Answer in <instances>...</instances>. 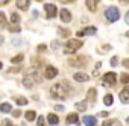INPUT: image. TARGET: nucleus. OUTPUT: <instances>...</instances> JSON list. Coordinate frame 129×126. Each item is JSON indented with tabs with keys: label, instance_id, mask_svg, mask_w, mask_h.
Listing matches in <instances>:
<instances>
[{
	"label": "nucleus",
	"instance_id": "f257e3e1",
	"mask_svg": "<svg viewBox=\"0 0 129 126\" xmlns=\"http://www.w3.org/2000/svg\"><path fill=\"white\" fill-rule=\"evenodd\" d=\"M70 91H72V88L67 85V82H58V84L52 85V88H50V94H52V97L59 99V100H64V99L70 97V96H72Z\"/></svg>",
	"mask_w": 129,
	"mask_h": 126
},
{
	"label": "nucleus",
	"instance_id": "f03ea898",
	"mask_svg": "<svg viewBox=\"0 0 129 126\" xmlns=\"http://www.w3.org/2000/svg\"><path fill=\"white\" fill-rule=\"evenodd\" d=\"M82 46H84V43H82L81 40H78V38L69 40V41L66 43V46H64V53H66V55H73V53H76Z\"/></svg>",
	"mask_w": 129,
	"mask_h": 126
},
{
	"label": "nucleus",
	"instance_id": "7ed1b4c3",
	"mask_svg": "<svg viewBox=\"0 0 129 126\" xmlns=\"http://www.w3.org/2000/svg\"><path fill=\"white\" fill-rule=\"evenodd\" d=\"M105 17H106V20H108L109 23L117 21L118 17H120V11H118V8H117V6H109V8L105 11Z\"/></svg>",
	"mask_w": 129,
	"mask_h": 126
},
{
	"label": "nucleus",
	"instance_id": "20e7f679",
	"mask_svg": "<svg viewBox=\"0 0 129 126\" xmlns=\"http://www.w3.org/2000/svg\"><path fill=\"white\" fill-rule=\"evenodd\" d=\"M85 58L84 56H72V58H69V64L72 66V67H84L85 66Z\"/></svg>",
	"mask_w": 129,
	"mask_h": 126
},
{
	"label": "nucleus",
	"instance_id": "39448f33",
	"mask_svg": "<svg viewBox=\"0 0 129 126\" xmlns=\"http://www.w3.org/2000/svg\"><path fill=\"white\" fill-rule=\"evenodd\" d=\"M103 85H114L115 82H117V75L114 73V72H109V73H105L103 75Z\"/></svg>",
	"mask_w": 129,
	"mask_h": 126
},
{
	"label": "nucleus",
	"instance_id": "423d86ee",
	"mask_svg": "<svg viewBox=\"0 0 129 126\" xmlns=\"http://www.w3.org/2000/svg\"><path fill=\"white\" fill-rule=\"evenodd\" d=\"M44 11H46V17L50 20L53 17H56V6L52 5V3H46L44 5Z\"/></svg>",
	"mask_w": 129,
	"mask_h": 126
},
{
	"label": "nucleus",
	"instance_id": "0eeeda50",
	"mask_svg": "<svg viewBox=\"0 0 129 126\" xmlns=\"http://www.w3.org/2000/svg\"><path fill=\"white\" fill-rule=\"evenodd\" d=\"M96 32H97V29L94 26H88V27L81 29L79 32H76V35H78V38H82V37H87V35H94Z\"/></svg>",
	"mask_w": 129,
	"mask_h": 126
},
{
	"label": "nucleus",
	"instance_id": "6e6552de",
	"mask_svg": "<svg viewBox=\"0 0 129 126\" xmlns=\"http://www.w3.org/2000/svg\"><path fill=\"white\" fill-rule=\"evenodd\" d=\"M56 75H58V69H56V67L47 66V67L44 69V78H46V79H53V78H56Z\"/></svg>",
	"mask_w": 129,
	"mask_h": 126
},
{
	"label": "nucleus",
	"instance_id": "1a4fd4ad",
	"mask_svg": "<svg viewBox=\"0 0 129 126\" xmlns=\"http://www.w3.org/2000/svg\"><path fill=\"white\" fill-rule=\"evenodd\" d=\"M35 84H37V81H35V78L29 73V75H26L24 78H23V85L26 87V88H32V87H35Z\"/></svg>",
	"mask_w": 129,
	"mask_h": 126
},
{
	"label": "nucleus",
	"instance_id": "9d476101",
	"mask_svg": "<svg viewBox=\"0 0 129 126\" xmlns=\"http://www.w3.org/2000/svg\"><path fill=\"white\" fill-rule=\"evenodd\" d=\"M59 17H61V21L62 23H70L72 21V14H70L69 9H61Z\"/></svg>",
	"mask_w": 129,
	"mask_h": 126
},
{
	"label": "nucleus",
	"instance_id": "9b49d317",
	"mask_svg": "<svg viewBox=\"0 0 129 126\" xmlns=\"http://www.w3.org/2000/svg\"><path fill=\"white\" fill-rule=\"evenodd\" d=\"M73 79L78 81V82H88L90 81V76L87 73H84V72H78V73H75Z\"/></svg>",
	"mask_w": 129,
	"mask_h": 126
},
{
	"label": "nucleus",
	"instance_id": "f8f14e48",
	"mask_svg": "<svg viewBox=\"0 0 129 126\" xmlns=\"http://www.w3.org/2000/svg\"><path fill=\"white\" fill-rule=\"evenodd\" d=\"M118 97H120L121 103H129V87H124V88L120 91Z\"/></svg>",
	"mask_w": 129,
	"mask_h": 126
},
{
	"label": "nucleus",
	"instance_id": "ddd939ff",
	"mask_svg": "<svg viewBox=\"0 0 129 126\" xmlns=\"http://www.w3.org/2000/svg\"><path fill=\"white\" fill-rule=\"evenodd\" d=\"M66 121H67V124H75V123H79V115H78L76 112H70V114L67 115Z\"/></svg>",
	"mask_w": 129,
	"mask_h": 126
},
{
	"label": "nucleus",
	"instance_id": "4468645a",
	"mask_svg": "<svg viewBox=\"0 0 129 126\" xmlns=\"http://www.w3.org/2000/svg\"><path fill=\"white\" fill-rule=\"evenodd\" d=\"M96 99H97V90L96 88H90L88 90V93H87V100L88 102H96Z\"/></svg>",
	"mask_w": 129,
	"mask_h": 126
},
{
	"label": "nucleus",
	"instance_id": "2eb2a0df",
	"mask_svg": "<svg viewBox=\"0 0 129 126\" xmlns=\"http://www.w3.org/2000/svg\"><path fill=\"white\" fill-rule=\"evenodd\" d=\"M30 5V0H17V8H20L21 11H27Z\"/></svg>",
	"mask_w": 129,
	"mask_h": 126
},
{
	"label": "nucleus",
	"instance_id": "dca6fc26",
	"mask_svg": "<svg viewBox=\"0 0 129 126\" xmlns=\"http://www.w3.org/2000/svg\"><path fill=\"white\" fill-rule=\"evenodd\" d=\"M85 5H87V8L90 9V11H96L97 9V5H99V0H85Z\"/></svg>",
	"mask_w": 129,
	"mask_h": 126
},
{
	"label": "nucleus",
	"instance_id": "f3484780",
	"mask_svg": "<svg viewBox=\"0 0 129 126\" xmlns=\"http://www.w3.org/2000/svg\"><path fill=\"white\" fill-rule=\"evenodd\" d=\"M84 124H87V126H96L97 120L93 115H87V117H84Z\"/></svg>",
	"mask_w": 129,
	"mask_h": 126
},
{
	"label": "nucleus",
	"instance_id": "a211bd4d",
	"mask_svg": "<svg viewBox=\"0 0 129 126\" xmlns=\"http://www.w3.org/2000/svg\"><path fill=\"white\" fill-rule=\"evenodd\" d=\"M47 121H49V124L55 126V124H58V123H59V118H58V115H56V114L50 112V114L47 115Z\"/></svg>",
	"mask_w": 129,
	"mask_h": 126
},
{
	"label": "nucleus",
	"instance_id": "6ab92c4d",
	"mask_svg": "<svg viewBox=\"0 0 129 126\" xmlns=\"http://www.w3.org/2000/svg\"><path fill=\"white\" fill-rule=\"evenodd\" d=\"M0 111H2L3 114H8V112H12V106L8 103V102H5V103H2L0 105Z\"/></svg>",
	"mask_w": 129,
	"mask_h": 126
},
{
	"label": "nucleus",
	"instance_id": "aec40b11",
	"mask_svg": "<svg viewBox=\"0 0 129 126\" xmlns=\"http://www.w3.org/2000/svg\"><path fill=\"white\" fill-rule=\"evenodd\" d=\"M24 117H26V120H27V121H32V120H35V118H37V112H35V111H26Z\"/></svg>",
	"mask_w": 129,
	"mask_h": 126
},
{
	"label": "nucleus",
	"instance_id": "412c9836",
	"mask_svg": "<svg viewBox=\"0 0 129 126\" xmlns=\"http://www.w3.org/2000/svg\"><path fill=\"white\" fill-rule=\"evenodd\" d=\"M23 59H24L23 55H15L14 58H11V62H12V64H21Z\"/></svg>",
	"mask_w": 129,
	"mask_h": 126
},
{
	"label": "nucleus",
	"instance_id": "4be33fe9",
	"mask_svg": "<svg viewBox=\"0 0 129 126\" xmlns=\"http://www.w3.org/2000/svg\"><path fill=\"white\" fill-rule=\"evenodd\" d=\"M15 102H17L20 106L27 105V99H26V97H23V96H17V97H15Z\"/></svg>",
	"mask_w": 129,
	"mask_h": 126
},
{
	"label": "nucleus",
	"instance_id": "5701e85b",
	"mask_svg": "<svg viewBox=\"0 0 129 126\" xmlns=\"http://www.w3.org/2000/svg\"><path fill=\"white\" fill-rule=\"evenodd\" d=\"M6 26H8V23H6V17H5V14H3V12H0V27L5 29Z\"/></svg>",
	"mask_w": 129,
	"mask_h": 126
},
{
	"label": "nucleus",
	"instance_id": "b1692460",
	"mask_svg": "<svg viewBox=\"0 0 129 126\" xmlns=\"http://www.w3.org/2000/svg\"><path fill=\"white\" fill-rule=\"evenodd\" d=\"M58 32H59V35H61V37H64V38H67V37H70V30H69V29H64V27H59V29H58Z\"/></svg>",
	"mask_w": 129,
	"mask_h": 126
},
{
	"label": "nucleus",
	"instance_id": "393cba45",
	"mask_svg": "<svg viewBox=\"0 0 129 126\" xmlns=\"http://www.w3.org/2000/svg\"><path fill=\"white\" fill-rule=\"evenodd\" d=\"M112 102H114L112 94H106V96L103 97V103H105V105H112Z\"/></svg>",
	"mask_w": 129,
	"mask_h": 126
},
{
	"label": "nucleus",
	"instance_id": "a878e982",
	"mask_svg": "<svg viewBox=\"0 0 129 126\" xmlns=\"http://www.w3.org/2000/svg\"><path fill=\"white\" fill-rule=\"evenodd\" d=\"M75 106H76L78 111H85V109H87V102H78Z\"/></svg>",
	"mask_w": 129,
	"mask_h": 126
},
{
	"label": "nucleus",
	"instance_id": "bb28decb",
	"mask_svg": "<svg viewBox=\"0 0 129 126\" xmlns=\"http://www.w3.org/2000/svg\"><path fill=\"white\" fill-rule=\"evenodd\" d=\"M9 30H11V32H14V34H17V32H20V30H21V27H20V24H18V23H14L12 26H9Z\"/></svg>",
	"mask_w": 129,
	"mask_h": 126
},
{
	"label": "nucleus",
	"instance_id": "cd10ccee",
	"mask_svg": "<svg viewBox=\"0 0 129 126\" xmlns=\"http://www.w3.org/2000/svg\"><path fill=\"white\" fill-rule=\"evenodd\" d=\"M120 82L121 84H129V75L127 73H121L120 75Z\"/></svg>",
	"mask_w": 129,
	"mask_h": 126
},
{
	"label": "nucleus",
	"instance_id": "c85d7f7f",
	"mask_svg": "<svg viewBox=\"0 0 129 126\" xmlns=\"http://www.w3.org/2000/svg\"><path fill=\"white\" fill-rule=\"evenodd\" d=\"M11 21H12V23H18V21H20V17H18V14H17V12L11 14Z\"/></svg>",
	"mask_w": 129,
	"mask_h": 126
},
{
	"label": "nucleus",
	"instance_id": "c756f323",
	"mask_svg": "<svg viewBox=\"0 0 129 126\" xmlns=\"http://www.w3.org/2000/svg\"><path fill=\"white\" fill-rule=\"evenodd\" d=\"M115 123H118V121H117V120H106V121H103L102 126H112V124H115Z\"/></svg>",
	"mask_w": 129,
	"mask_h": 126
},
{
	"label": "nucleus",
	"instance_id": "7c9ffc66",
	"mask_svg": "<svg viewBox=\"0 0 129 126\" xmlns=\"http://www.w3.org/2000/svg\"><path fill=\"white\" fill-rule=\"evenodd\" d=\"M44 124H46L44 117H38V126H44Z\"/></svg>",
	"mask_w": 129,
	"mask_h": 126
},
{
	"label": "nucleus",
	"instance_id": "2f4dec72",
	"mask_svg": "<svg viewBox=\"0 0 129 126\" xmlns=\"http://www.w3.org/2000/svg\"><path fill=\"white\" fill-rule=\"evenodd\" d=\"M12 115H14V117H17V118H18V117H20V115H21V111H20V109H15V111H12Z\"/></svg>",
	"mask_w": 129,
	"mask_h": 126
},
{
	"label": "nucleus",
	"instance_id": "473e14b6",
	"mask_svg": "<svg viewBox=\"0 0 129 126\" xmlns=\"http://www.w3.org/2000/svg\"><path fill=\"white\" fill-rule=\"evenodd\" d=\"M117 62H118V61H117V58H115V56H112V58H111V66H112V67H115V66H117Z\"/></svg>",
	"mask_w": 129,
	"mask_h": 126
},
{
	"label": "nucleus",
	"instance_id": "72a5a7b5",
	"mask_svg": "<svg viewBox=\"0 0 129 126\" xmlns=\"http://www.w3.org/2000/svg\"><path fill=\"white\" fill-rule=\"evenodd\" d=\"M123 67H124V69H129V58H126V59L123 61Z\"/></svg>",
	"mask_w": 129,
	"mask_h": 126
},
{
	"label": "nucleus",
	"instance_id": "f704fd0d",
	"mask_svg": "<svg viewBox=\"0 0 129 126\" xmlns=\"http://www.w3.org/2000/svg\"><path fill=\"white\" fill-rule=\"evenodd\" d=\"M58 47H59V43H58V41H53V43H52V49H53V50H56Z\"/></svg>",
	"mask_w": 129,
	"mask_h": 126
},
{
	"label": "nucleus",
	"instance_id": "c9c22d12",
	"mask_svg": "<svg viewBox=\"0 0 129 126\" xmlns=\"http://www.w3.org/2000/svg\"><path fill=\"white\" fill-rule=\"evenodd\" d=\"M37 50H38V52H46V46H44V44H40Z\"/></svg>",
	"mask_w": 129,
	"mask_h": 126
},
{
	"label": "nucleus",
	"instance_id": "e433bc0d",
	"mask_svg": "<svg viewBox=\"0 0 129 126\" xmlns=\"http://www.w3.org/2000/svg\"><path fill=\"white\" fill-rule=\"evenodd\" d=\"M55 111H64V106L62 105H55Z\"/></svg>",
	"mask_w": 129,
	"mask_h": 126
},
{
	"label": "nucleus",
	"instance_id": "4c0bfd02",
	"mask_svg": "<svg viewBox=\"0 0 129 126\" xmlns=\"http://www.w3.org/2000/svg\"><path fill=\"white\" fill-rule=\"evenodd\" d=\"M11 2V0H0V6H5V5H8Z\"/></svg>",
	"mask_w": 129,
	"mask_h": 126
},
{
	"label": "nucleus",
	"instance_id": "58836bf2",
	"mask_svg": "<svg viewBox=\"0 0 129 126\" xmlns=\"http://www.w3.org/2000/svg\"><path fill=\"white\" fill-rule=\"evenodd\" d=\"M61 3H72V2H75V0H59Z\"/></svg>",
	"mask_w": 129,
	"mask_h": 126
},
{
	"label": "nucleus",
	"instance_id": "ea45409f",
	"mask_svg": "<svg viewBox=\"0 0 129 126\" xmlns=\"http://www.w3.org/2000/svg\"><path fill=\"white\" fill-rule=\"evenodd\" d=\"M99 117H108V112L105 111V112H99Z\"/></svg>",
	"mask_w": 129,
	"mask_h": 126
},
{
	"label": "nucleus",
	"instance_id": "a19ab883",
	"mask_svg": "<svg viewBox=\"0 0 129 126\" xmlns=\"http://www.w3.org/2000/svg\"><path fill=\"white\" fill-rule=\"evenodd\" d=\"M124 18H126V23H127V24H129V11H127V12H126V17H124Z\"/></svg>",
	"mask_w": 129,
	"mask_h": 126
},
{
	"label": "nucleus",
	"instance_id": "79ce46f5",
	"mask_svg": "<svg viewBox=\"0 0 129 126\" xmlns=\"http://www.w3.org/2000/svg\"><path fill=\"white\" fill-rule=\"evenodd\" d=\"M6 126H14V124H12V123H11L9 120H6Z\"/></svg>",
	"mask_w": 129,
	"mask_h": 126
},
{
	"label": "nucleus",
	"instance_id": "37998d69",
	"mask_svg": "<svg viewBox=\"0 0 129 126\" xmlns=\"http://www.w3.org/2000/svg\"><path fill=\"white\" fill-rule=\"evenodd\" d=\"M2 67H3V64H2V62H0V70H2Z\"/></svg>",
	"mask_w": 129,
	"mask_h": 126
},
{
	"label": "nucleus",
	"instance_id": "c03bdc74",
	"mask_svg": "<svg viewBox=\"0 0 129 126\" xmlns=\"http://www.w3.org/2000/svg\"><path fill=\"white\" fill-rule=\"evenodd\" d=\"M126 37H129V30H127V32H126Z\"/></svg>",
	"mask_w": 129,
	"mask_h": 126
},
{
	"label": "nucleus",
	"instance_id": "a18cd8bd",
	"mask_svg": "<svg viewBox=\"0 0 129 126\" xmlns=\"http://www.w3.org/2000/svg\"><path fill=\"white\" fill-rule=\"evenodd\" d=\"M126 121H127V123H129V117H127V118H126Z\"/></svg>",
	"mask_w": 129,
	"mask_h": 126
},
{
	"label": "nucleus",
	"instance_id": "49530a36",
	"mask_svg": "<svg viewBox=\"0 0 129 126\" xmlns=\"http://www.w3.org/2000/svg\"><path fill=\"white\" fill-rule=\"evenodd\" d=\"M37 2H43V0H37Z\"/></svg>",
	"mask_w": 129,
	"mask_h": 126
}]
</instances>
